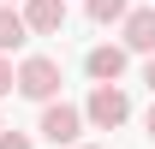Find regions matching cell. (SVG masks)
<instances>
[{"label": "cell", "instance_id": "obj_8", "mask_svg": "<svg viewBox=\"0 0 155 149\" xmlns=\"http://www.w3.org/2000/svg\"><path fill=\"white\" fill-rule=\"evenodd\" d=\"M84 6H90V18H96V24H114V18L131 12V0H84Z\"/></svg>", "mask_w": 155, "mask_h": 149}, {"label": "cell", "instance_id": "obj_2", "mask_svg": "<svg viewBox=\"0 0 155 149\" xmlns=\"http://www.w3.org/2000/svg\"><path fill=\"white\" fill-rule=\"evenodd\" d=\"M18 90L30 95V101H54V95H60V66H54L48 54L24 60V66H18Z\"/></svg>", "mask_w": 155, "mask_h": 149}, {"label": "cell", "instance_id": "obj_6", "mask_svg": "<svg viewBox=\"0 0 155 149\" xmlns=\"http://www.w3.org/2000/svg\"><path fill=\"white\" fill-rule=\"evenodd\" d=\"M125 48L131 54H155V6L125 12Z\"/></svg>", "mask_w": 155, "mask_h": 149}, {"label": "cell", "instance_id": "obj_5", "mask_svg": "<svg viewBox=\"0 0 155 149\" xmlns=\"http://www.w3.org/2000/svg\"><path fill=\"white\" fill-rule=\"evenodd\" d=\"M125 54H131V48L101 42V48H90V60H84V66H90V78H96V84H114V78L125 72Z\"/></svg>", "mask_w": 155, "mask_h": 149}, {"label": "cell", "instance_id": "obj_11", "mask_svg": "<svg viewBox=\"0 0 155 149\" xmlns=\"http://www.w3.org/2000/svg\"><path fill=\"white\" fill-rule=\"evenodd\" d=\"M143 84H149V95H155V54H149V66H143Z\"/></svg>", "mask_w": 155, "mask_h": 149}, {"label": "cell", "instance_id": "obj_9", "mask_svg": "<svg viewBox=\"0 0 155 149\" xmlns=\"http://www.w3.org/2000/svg\"><path fill=\"white\" fill-rule=\"evenodd\" d=\"M6 90H18V72H12V60L0 54V95H6Z\"/></svg>", "mask_w": 155, "mask_h": 149}, {"label": "cell", "instance_id": "obj_7", "mask_svg": "<svg viewBox=\"0 0 155 149\" xmlns=\"http://www.w3.org/2000/svg\"><path fill=\"white\" fill-rule=\"evenodd\" d=\"M24 36H30V24H24V12H12V6H0V54H12V48H24Z\"/></svg>", "mask_w": 155, "mask_h": 149}, {"label": "cell", "instance_id": "obj_10", "mask_svg": "<svg viewBox=\"0 0 155 149\" xmlns=\"http://www.w3.org/2000/svg\"><path fill=\"white\" fill-rule=\"evenodd\" d=\"M0 149H30V137H24V131H6V125H0Z\"/></svg>", "mask_w": 155, "mask_h": 149}, {"label": "cell", "instance_id": "obj_3", "mask_svg": "<svg viewBox=\"0 0 155 149\" xmlns=\"http://www.w3.org/2000/svg\"><path fill=\"white\" fill-rule=\"evenodd\" d=\"M78 131H84V113H78V108L42 101V137H48V143H78Z\"/></svg>", "mask_w": 155, "mask_h": 149}, {"label": "cell", "instance_id": "obj_12", "mask_svg": "<svg viewBox=\"0 0 155 149\" xmlns=\"http://www.w3.org/2000/svg\"><path fill=\"white\" fill-rule=\"evenodd\" d=\"M149 137H155V108H149Z\"/></svg>", "mask_w": 155, "mask_h": 149}, {"label": "cell", "instance_id": "obj_1", "mask_svg": "<svg viewBox=\"0 0 155 149\" xmlns=\"http://www.w3.org/2000/svg\"><path fill=\"white\" fill-rule=\"evenodd\" d=\"M125 113H131V101H125V90H119V84H96V90H90V101H84V119H90V125H101V131L125 125Z\"/></svg>", "mask_w": 155, "mask_h": 149}, {"label": "cell", "instance_id": "obj_4", "mask_svg": "<svg viewBox=\"0 0 155 149\" xmlns=\"http://www.w3.org/2000/svg\"><path fill=\"white\" fill-rule=\"evenodd\" d=\"M24 24H30V36H60L66 30V0H30Z\"/></svg>", "mask_w": 155, "mask_h": 149}]
</instances>
